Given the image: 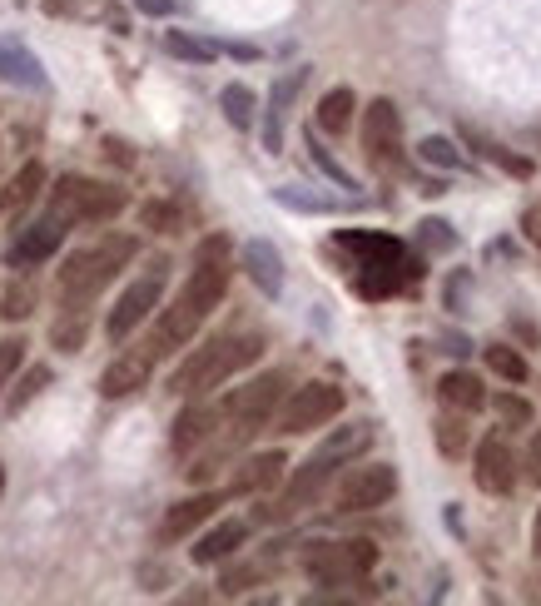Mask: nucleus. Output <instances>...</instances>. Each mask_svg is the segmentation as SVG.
I'll return each instance as SVG.
<instances>
[{"instance_id":"nucleus-1","label":"nucleus","mask_w":541,"mask_h":606,"mask_svg":"<svg viewBox=\"0 0 541 606\" xmlns=\"http://www.w3.org/2000/svg\"><path fill=\"white\" fill-rule=\"evenodd\" d=\"M135 254H139L135 234H105V239L75 249L65 259V269H60V303L65 308H90L100 299V289H110L125 274V264H135Z\"/></svg>"},{"instance_id":"nucleus-2","label":"nucleus","mask_w":541,"mask_h":606,"mask_svg":"<svg viewBox=\"0 0 541 606\" xmlns=\"http://www.w3.org/2000/svg\"><path fill=\"white\" fill-rule=\"evenodd\" d=\"M259 353H264V338H259V333L214 338V343L194 348V353L174 368L169 393H179V398H204V393H214L219 383H229L234 373H244L249 363H259Z\"/></svg>"},{"instance_id":"nucleus-3","label":"nucleus","mask_w":541,"mask_h":606,"mask_svg":"<svg viewBox=\"0 0 541 606\" xmlns=\"http://www.w3.org/2000/svg\"><path fill=\"white\" fill-rule=\"evenodd\" d=\"M120 209H125V189H115V184H95V179L65 174L50 189V214H60L65 224H105Z\"/></svg>"},{"instance_id":"nucleus-4","label":"nucleus","mask_w":541,"mask_h":606,"mask_svg":"<svg viewBox=\"0 0 541 606\" xmlns=\"http://www.w3.org/2000/svg\"><path fill=\"white\" fill-rule=\"evenodd\" d=\"M378 567V547L373 542H313L303 552V572L318 582V587H353L363 582L368 572Z\"/></svg>"},{"instance_id":"nucleus-5","label":"nucleus","mask_w":541,"mask_h":606,"mask_svg":"<svg viewBox=\"0 0 541 606\" xmlns=\"http://www.w3.org/2000/svg\"><path fill=\"white\" fill-rule=\"evenodd\" d=\"M224 294H229V239H224V234H209V239L194 249V269H189L179 299L189 303L199 318H209Z\"/></svg>"},{"instance_id":"nucleus-6","label":"nucleus","mask_w":541,"mask_h":606,"mask_svg":"<svg viewBox=\"0 0 541 606\" xmlns=\"http://www.w3.org/2000/svg\"><path fill=\"white\" fill-rule=\"evenodd\" d=\"M338 413H343V388L338 383H303L273 408V423H278V433L298 438V433H313V428L333 423Z\"/></svg>"},{"instance_id":"nucleus-7","label":"nucleus","mask_w":541,"mask_h":606,"mask_svg":"<svg viewBox=\"0 0 541 606\" xmlns=\"http://www.w3.org/2000/svg\"><path fill=\"white\" fill-rule=\"evenodd\" d=\"M164 284H169V259H154L144 274H139L135 284L120 294V303L110 308V318H105V333H110V343H125L130 333H135L139 323L159 308L164 299Z\"/></svg>"},{"instance_id":"nucleus-8","label":"nucleus","mask_w":541,"mask_h":606,"mask_svg":"<svg viewBox=\"0 0 541 606\" xmlns=\"http://www.w3.org/2000/svg\"><path fill=\"white\" fill-rule=\"evenodd\" d=\"M338 467H343V462H333V457L318 448V453H313L303 467H298V472H293V477H288V487H283L278 507H269L264 517H273V522H288V517H298L303 507H313V502L323 497V487L338 477Z\"/></svg>"},{"instance_id":"nucleus-9","label":"nucleus","mask_w":541,"mask_h":606,"mask_svg":"<svg viewBox=\"0 0 541 606\" xmlns=\"http://www.w3.org/2000/svg\"><path fill=\"white\" fill-rule=\"evenodd\" d=\"M363 150L378 169H403V115L393 100H373L363 110Z\"/></svg>"},{"instance_id":"nucleus-10","label":"nucleus","mask_w":541,"mask_h":606,"mask_svg":"<svg viewBox=\"0 0 541 606\" xmlns=\"http://www.w3.org/2000/svg\"><path fill=\"white\" fill-rule=\"evenodd\" d=\"M398 492V472L388 462H363L338 482V512H373Z\"/></svg>"},{"instance_id":"nucleus-11","label":"nucleus","mask_w":541,"mask_h":606,"mask_svg":"<svg viewBox=\"0 0 541 606\" xmlns=\"http://www.w3.org/2000/svg\"><path fill=\"white\" fill-rule=\"evenodd\" d=\"M65 234H70V224L60 219V214H50L45 209V219H35L30 229H20V239L10 244V269H35V264H45L60 244H65Z\"/></svg>"},{"instance_id":"nucleus-12","label":"nucleus","mask_w":541,"mask_h":606,"mask_svg":"<svg viewBox=\"0 0 541 606\" xmlns=\"http://www.w3.org/2000/svg\"><path fill=\"white\" fill-rule=\"evenodd\" d=\"M477 487L492 492V497H507L517 487V457H512V443L507 438H482L477 443Z\"/></svg>"},{"instance_id":"nucleus-13","label":"nucleus","mask_w":541,"mask_h":606,"mask_svg":"<svg viewBox=\"0 0 541 606\" xmlns=\"http://www.w3.org/2000/svg\"><path fill=\"white\" fill-rule=\"evenodd\" d=\"M219 507H224V497H219V492H199V497H189V502L169 507V512H164V522H159V542H179V537H189V532H194V527H204Z\"/></svg>"},{"instance_id":"nucleus-14","label":"nucleus","mask_w":541,"mask_h":606,"mask_svg":"<svg viewBox=\"0 0 541 606\" xmlns=\"http://www.w3.org/2000/svg\"><path fill=\"white\" fill-rule=\"evenodd\" d=\"M214 433H219V408H209V403H189V408L174 418L169 448H174V453H194V448H204Z\"/></svg>"},{"instance_id":"nucleus-15","label":"nucleus","mask_w":541,"mask_h":606,"mask_svg":"<svg viewBox=\"0 0 541 606\" xmlns=\"http://www.w3.org/2000/svg\"><path fill=\"white\" fill-rule=\"evenodd\" d=\"M244 274L259 284L264 299H278L283 294V259H278V249H273L269 239H249L244 244Z\"/></svg>"},{"instance_id":"nucleus-16","label":"nucleus","mask_w":541,"mask_h":606,"mask_svg":"<svg viewBox=\"0 0 541 606\" xmlns=\"http://www.w3.org/2000/svg\"><path fill=\"white\" fill-rule=\"evenodd\" d=\"M244 542H249V522L229 517V522H219V527H209V532L199 537V547H194V562H199V567H214V562L234 557Z\"/></svg>"},{"instance_id":"nucleus-17","label":"nucleus","mask_w":541,"mask_h":606,"mask_svg":"<svg viewBox=\"0 0 541 606\" xmlns=\"http://www.w3.org/2000/svg\"><path fill=\"white\" fill-rule=\"evenodd\" d=\"M0 80L20 90H45V65L20 40H0Z\"/></svg>"},{"instance_id":"nucleus-18","label":"nucleus","mask_w":541,"mask_h":606,"mask_svg":"<svg viewBox=\"0 0 541 606\" xmlns=\"http://www.w3.org/2000/svg\"><path fill=\"white\" fill-rule=\"evenodd\" d=\"M149 358L144 353H125V358H115L105 373H100V393L105 398H130V393H139L144 383H149Z\"/></svg>"},{"instance_id":"nucleus-19","label":"nucleus","mask_w":541,"mask_h":606,"mask_svg":"<svg viewBox=\"0 0 541 606\" xmlns=\"http://www.w3.org/2000/svg\"><path fill=\"white\" fill-rule=\"evenodd\" d=\"M457 140L462 145H472L477 159H487V164H497V169H507L512 179H527L532 174V159H522V154H512L507 145H497V140H487L477 125H457Z\"/></svg>"},{"instance_id":"nucleus-20","label":"nucleus","mask_w":541,"mask_h":606,"mask_svg":"<svg viewBox=\"0 0 541 606\" xmlns=\"http://www.w3.org/2000/svg\"><path fill=\"white\" fill-rule=\"evenodd\" d=\"M298 85H303V70H293V75H283V80L273 85L269 115H264V150H269V154L283 150V120H288V105H293Z\"/></svg>"},{"instance_id":"nucleus-21","label":"nucleus","mask_w":541,"mask_h":606,"mask_svg":"<svg viewBox=\"0 0 541 606\" xmlns=\"http://www.w3.org/2000/svg\"><path fill=\"white\" fill-rule=\"evenodd\" d=\"M45 189V164H20L15 174H10V184L0 189V209H10V214H20V209H30L35 204V194Z\"/></svg>"},{"instance_id":"nucleus-22","label":"nucleus","mask_w":541,"mask_h":606,"mask_svg":"<svg viewBox=\"0 0 541 606\" xmlns=\"http://www.w3.org/2000/svg\"><path fill=\"white\" fill-rule=\"evenodd\" d=\"M437 398H442L452 413H477V408L487 403V393H482V378H477V373H442Z\"/></svg>"},{"instance_id":"nucleus-23","label":"nucleus","mask_w":541,"mask_h":606,"mask_svg":"<svg viewBox=\"0 0 541 606\" xmlns=\"http://www.w3.org/2000/svg\"><path fill=\"white\" fill-rule=\"evenodd\" d=\"M283 467H288V457L283 453H259L249 457L244 467H239V492H269L273 482H283Z\"/></svg>"},{"instance_id":"nucleus-24","label":"nucleus","mask_w":541,"mask_h":606,"mask_svg":"<svg viewBox=\"0 0 541 606\" xmlns=\"http://www.w3.org/2000/svg\"><path fill=\"white\" fill-rule=\"evenodd\" d=\"M353 110H358V100H353V90H348V85L328 90V95L318 100V130H328V135H343V130L353 125Z\"/></svg>"},{"instance_id":"nucleus-25","label":"nucleus","mask_w":541,"mask_h":606,"mask_svg":"<svg viewBox=\"0 0 541 606\" xmlns=\"http://www.w3.org/2000/svg\"><path fill=\"white\" fill-rule=\"evenodd\" d=\"M85 338H90V308H60V318L50 328V343L60 353H80Z\"/></svg>"},{"instance_id":"nucleus-26","label":"nucleus","mask_w":541,"mask_h":606,"mask_svg":"<svg viewBox=\"0 0 541 606\" xmlns=\"http://www.w3.org/2000/svg\"><path fill=\"white\" fill-rule=\"evenodd\" d=\"M164 50L179 55V60H194V65L219 60V45H209V40H199V35H189V30H164Z\"/></svg>"},{"instance_id":"nucleus-27","label":"nucleus","mask_w":541,"mask_h":606,"mask_svg":"<svg viewBox=\"0 0 541 606\" xmlns=\"http://www.w3.org/2000/svg\"><path fill=\"white\" fill-rule=\"evenodd\" d=\"M219 105H224V120H229L234 130H249V125H254L259 100H254V90H249V85H224Z\"/></svg>"},{"instance_id":"nucleus-28","label":"nucleus","mask_w":541,"mask_h":606,"mask_svg":"<svg viewBox=\"0 0 541 606\" xmlns=\"http://www.w3.org/2000/svg\"><path fill=\"white\" fill-rule=\"evenodd\" d=\"M139 224L154 229V234H179V229H184V214H179V204L149 199V204H139Z\"/></svg>"},{"instance_id":"nucleus-29","label":"nucleus","mask_w":541,"mask_h":606,"mask_svg":"<svg viewBox=\"0 0 541 606\" xmlns=\"http://www.w3.org/2000/svg\"><path fill=\"white\" fill-rule=\"evenodd\" d=\"M45 388H50V368H25V378L5 393V413H20V408H25V403H35Z\"/></svg>"},{"instance_id":"nucleus-30","label":"nucleus","mask_w":541,"mask_h":606,"mask_svg":"<svg viewBox=\"0 0 541 606\" xmlns=\"http://www.w3.org/2000/svg\"><path fill=\"white\" fill-rule=\"evenodd\" d=\"M487 368H492L497 378H507V383H527V358H522L517 348H507V343H492V348H487Z\"/></svg>"},{"instance_id":"nucleus-31","label":"nucleus","mask_w":541,"mask_h":606,"mask_svg":"<svg viewBox=\"0 0 541 606\" xmlns=\"http://www.w3.org/2000/svg\"><path fill=\"white\" fill-rule=\"evenodd\" d=\"M417 159H422V164H437V169H467L462 150H457L452 140H442V135H427V140L417 145Z\"/></svg>"},{"instance_id":"nucleus-32","label":"nucleus","mask_w":541,"mask_h":606,"mask_svg":"<svg viewBox=\"0 0 541 606\" xmlns=\"http://www.w3.org/2000/svg\"><path fill=\"white\" fill-rule=\"evenodd\" d=\"M0 313H5L10 323L30 318V313H35V284H5V294H0Z\"/></svg>"},{"instance_id":"nucleus-33","label":"nucleus","mask_w":541,"mask_h":606,"mask_svg":"<svg viewBox=\"0 0 541 606\" xmlns=\"http://www.w3.org/2000/svg\"><path fill=\"white\" fill-rule=\"evenodd\" d=\"M437 453L442 457H462L467 453V428H462V418H437Z\"/></svg>"},{"instance_id":"nucleus-34","label":"nucleus","mask_w":541,"mask_h":606,"mask_svg":"<svg viewBox=\"0 0 541 606\" xmlns=\"http://www.w3.org/2000/svg\"><path fill=\"white\" fill-rule=\"evenodd\" d=\"M308 150H313V159H318V169H323V174H328V179H333L338 189H358V179H353V174H348V169H343V164H338L333 154L323 150V145H318V135H308Z\"/></svg>"},{"instance_id":"nucleus-35","label":"nucleus","mask_w":541,"mask_h":606,"mask_svg":"<svg viewBox=\"0 0 541 606\" xmlns=\"http://www.w3.org/2000/svg\"><path fill=\"white\" fill-rule=\"evenodd\" d=\"M497 418H502V423H512V428H527L537 413H532V403H527V398H517V393H497Z\"/></svg>"},{"instance_id":"nucleus-36","label":"nucleus","mask_w":541,"mask_h":606,"mask_svg":"<svg viewBox=\"0 0 541 606\" xmlns=\"http://www.w3.org/2000/svg\"><path fill=\"white\" fill-rule=\"evenodd\" d=\"M25 363V338H0V393L10 388V378Z\"/></svg>"},{"instance_id":"nucleus-37","label":"nucleus","mask_w":541,"mask_h":606,"mask_svg":"<svg viewBox=\"0 0 541 606\" xmlns=\"http://www.w3.org/2000/svg\"><path fill=\"white\" fill-rule=\"evenodd\" d=\"M254 582H264V567H234V572H224L219 592H224V597H239V592L254 587Z\"/></svg>"},{"instance_id":"nucleus-38","label":"nucleus","mask_w":541,"mask_h":606,"mask_svg":"<svg viewBox=\"0 0 541 606\" xmlns=\"http://www.w3.org/2000/svg\"><path fill=\"white\" fill-rule=\"evenodd\" d=\"M522 234H527V239H532V244L541 249V199L532 204V209H527V214H522Z\"/></svg>"},{"instance_id":"nucleus-39","label":"nucleus","mask_w":541,"mask_h":606,"mask_svg":"<svg viewBox=\"0 0 541 606\" xmlns=\"http://www.w3.org/2000/svg\"><path fill=\"white\" fill-rule=\"evenodd\" d=\"M527 477L541 487V428H537V438H532V448H527Z\"/></svg>"},{"instance_id":"nucleus-40","label":"nucleus","mask_w":541,"mask_h":606,"mask_svg":"<svg viewBox=\"0 0 541 606\" xmlns=\"http://www.w3.org/2000/svg\"><path fill=\"white\" fill-rule=\"evenodd\" d=\"M139 10H144V15H159V20H164V15H174V0H135Z\"/></svg>"},{"instance_id":"nucleus-41","label":"nucleus","mask_w":541,"mask_h":606,"mask_svg":"<svg viewBox=\"0 0 541 606\" xmlns=\"http://www.w3.org/2000/svg\"><path fill=\"white\" fill-rule=\"evenodd\" d=\"M532 547H537V562H541V512H537V522H532Z\"/></svg>"},{"instance_id":"nucleus-42","label":"nucleus","mask_w":541,"mask_h":606,"mask_svg":"<svg viewBox=\"0 0 541 606\" xmlns=\"http://www.w3.org/2000/svg\"><path fill=\"white\" fill-rule=\"evenodd\" d=\"M0 492H5V467H0Z\"/></svg>"}]
</instances>
